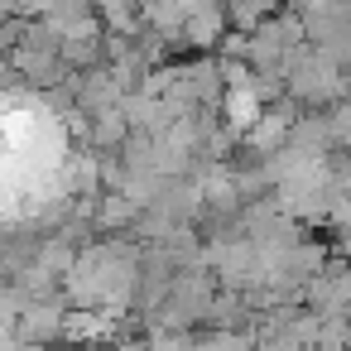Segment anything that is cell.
Returning a JSON list of instances; mask_svg holds the SVG:
<instances>
[{"mask_svg":"<svg viewBox=\"0 0 351 351\" xmlns=\"http://www.w3.org/2000/svg\"><path fill=\"white\" fill-rule=\"evenodd\" d=\"M63 130L34 101H0V217L34 212L63 173Z\"/></svg>","mask_w":351,"mask_h":351,"instance_id":"obj_1","label":"cell"}]
</instances>
